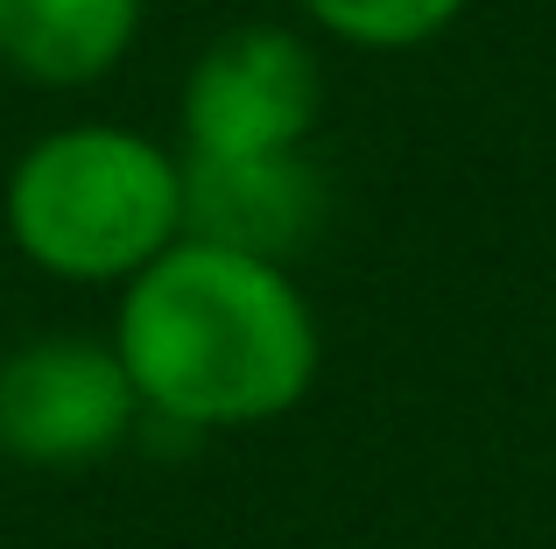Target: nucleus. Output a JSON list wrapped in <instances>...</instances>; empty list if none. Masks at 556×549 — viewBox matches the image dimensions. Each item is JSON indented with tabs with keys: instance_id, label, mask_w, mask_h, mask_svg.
I'll return each mask as SVG.
<instances>
[{
	"instance_id": "1",
	"label": "nucleus",
	"mask_w": 556,
	"mask_h": 549,
	"mask_svg": "<svg viewBox=\"0 0 556 549\" xmlns=\"http://www.w3.org/2000/svg\"><path fill=\"white\" fill-rule=\"evenodd\" d=\"M106 339L141 395V430L184 444L282 423L325 367V324L296 274L190 233L121 289Z\"/></svg>"
},
{
	"instance_id": "3",
	"label": "nucleus",
	"mask_w": 556,
	"mask_h": 549,
	"mask_svg": "<svg viewBox=\"0 0 556 549\" xmlns=\"http://www.w3.org/2000/svg\"><path fill=\"white\" fill-rule=\"evenodd\" d=\"M325 120V56L289 22H232L190 56L177 135L198 163L296 155Z\"/></svg>"
},
{
	"instance_id": "4",
	"label": "nucleus",
	"mask_w": 556,
	"mask_h": 549,
	"mask_svg": "<svg viewBox=\"0 0 556 549\" xmlns=\"http://www.w3.org/2000/svg\"><path fill=\"white\" fill-rule=\"evenodd\" d=\"M141 430V395L113 339L36 331L0 353V458L28 472H85L127 451Z\"/></svg>"
},
{
	"instance_id": "5",
	"label": "nucleus",
	"mask_w": 556,
	"mask_h": 549,
	"mask_svg": "<svg viewBox=\"0 0 556 549\" xmlns=\"http://www.w3.org/2000/svg\"><path fill=\"white\" fill-rule=\"evenodd\" d=\"M184 155V149H177ZM331 219V183L296 155H247V163H198L184 155V233L254 261H296Z\"/></svg>"
},
{
	"instance_id": "7",
	"label": "nucleus",
	"mask_w": 556,
	"mask_h": 549,
	"mask_svg": "<svg viewBox=\"0 0 556 549\" xmlns=\"http://www.w3.org/2000/svg\"><path fill=\"white\" fill-rule=\"evenodd\" d=\"M465 8H472V0H296V14L325 42L374 50V56L422 50V42H437Z\"/></svg>"
},
{
	"instance_id": "2",
	"label": "nucleus",
	"mask_w": 556,
	"mask_h": 549,
	"mask_svg": "<svg viewBox=\"0 0 556 549\" xmlns=\"http://www.w3.org/2000/svg\"><path fill=\"white\" fill-rule=\"evenodd\" d=\"M0 226L50 282L127 289L184 240V155L127 120L42 127L8 163Z\"/></svg>"
},
{
	"instance_id": "6",
	"label": "nucleus",
	"mask_w": 556,
	"mask_h": 549,
	"mask_svg": "<svg viewBox=\"0 0 556 549\" xmlns=\"http://www.w3.org/2000/svg\"><path fill=\"white\" fill-rule=\"evenodd\" d=\"M149 0H0V71L36 92H85L135 56Z\"/></svg>"
}]
</instances>
